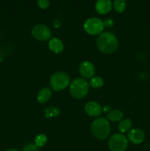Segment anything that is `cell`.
I'll return each instance as SVG.
<instances>
[{"label": "cell", "mask_w": 150, "mask_h": 151, "mask_svg": "<svg viewBox=\"0 0 150 151\" xmlns=\"http://www.w3.org/2000/svg\"><path fill=\"white\" fill-rule=\"evenodd\" d=\"M96 44L99 50L105 54L113 53L119 47L117 38L111 32L101 33L97 39Z\"/></svg>", "instance_id": "cell-1"}, {"label": "cell", "mask_w": 150, "mask_h": 151, "mask_svg": "<svg viewBox=\"0 0 150 151\" xmlns=\"http://www.w3.org/2000/svg\"><path fill=\"white\" fill-rule=\"evenodd\" d=\"M49 49L56 54L62 52L63 50V44L60 39L56 38H51L49 42Z\"/></svg>", "instance_id": "cell-12"}, {"label": "cell", "mask_w": 150, "mask_h": 151, "mask_svg": "<svg viewBox=\"0 0 150 151\" xmlns=\"http://www.w3.org/2000/svg\"><path fill=\"white\" fill-rule=\"evenodd\" d=\"M32 35L38 41H46L49 39L51 32L49 28L44 24H37L32 28Z\"/></svg>", "instance_id": "cell-7"}, {"label": "cell", "mask_w": 150, "mask_h": 151, "mask_svg": "<svg viewBox=\"0 0 150 151\" xmlns=\"http://www.w3.org/2000/svg\"><path fill=\"white\" fill-rule=\"evenodd\" d=\"M104 23L98 18H91L85 21L84 29L90 35H99L104 29Z\"/></svg>", "instance_id": "cell-6"}, {"label": "cell", "mask_w": 150, "mask_h": 151, "mask_svg": "<svg viewBox=\"0 0 150 151\" xmlns=\"http://www.w3.org/2000/svg\"><path fill=\"white\" fill-rule=\"evenodd\" d=\"M6 151H19V150H16V149H9V150H7Z\"/></svg>", "instance_id": "cell-23"}, {"label": "cell", "mask_w": 150, "mask_h": 151, "mask_svg": "<svg viewBox=\"0 0 150 151\" xmlns=\"http://www.w3.org/2000/svg\"><path fill=\"white\" fill-rule=\"evenodd\" d=\"M110 106H105V107L104 108V109H103V110H104V111H105V112H108V111H110Z\"/></svg>", "instance_id": "cell-22"}, {"label": "cell", "mask_w": 150, "mask_h": 151, "mask_svg": "<svg viewBox=\"0 0 150 151\" xmlns=\"http://www.w3.org/2000/svg\"><path fill=\"white\" fill-rule=\"evenodd\" d=\"M70 83V78L66 73L63 72H55L50 78V86L54 91L65 89Z\"/></svg>", "instance_id": "cell-4"}, {"label": "cell", "mask_w": 150, "mask_h": 151, "mask_svg": "<svg viewBox=\"0 0 150 151\" xmlns=\"http://www.w3.org/2000/svg\"><path fill=\"white\" fill-rule=\"evenodd\" d=\"M89 89V85L85 80L76 78L70 85V93L74 98L82 99L87 95Z\"/></svg>", "instance_id": "cell-3"}, {"label": "cell", "mask_w": 150, "mask_h": 151, "mask_svg": "<svg viewBox=\"0 0 150 151\" xmlns=\"http://www.w3.org/2000/svg\"><path fill=\"white\" fill-rule=\"evenodd\" d=\"M89 83L90 86H91V87H93L94 88H99L104 85V81H103L102 78H100V77L96 76L94 77L93 78H91Z\"/></svg>", "instance_id": "cell-17"}, {"label": "cell", "mask_w": 150, "mask_h": 151, "mask_svg": "<svg viewBox=\"0 0 150 151\" xmlns=\"http://www.w3.org/2000/svg\"><path fill=\"white\" fill-rule=\"evenodd\" d=\"M85 111L90 116L96 117L99 116L102 112L101 106L96 102H89L85 106Z\"/></svg>", "instance_id": "cell-9"}, {"label": "cell", "mask_w": 150, "mask_h": 151, "mask_svg": "<svg viewBox=\"0 0 150 151\" xmlns=\"http://www.w3.org/2000/svg\"><path fill=\"white\" fill-rule=\"evenodd\" d=\"M79 71L80 75L85 78H91L95 73V67L94 64L89 61H85L79 66Z\"/></svg>", "instance_id": "cell-8"}, {"label": "cell", "mask_w": 150, "mask_h": 151, "mask_svg": "<svg viewBox=\"0 0 150 151\" xmlns=\"http://www.w3.org/2000/svg\"><path fill=\"white\" fill-rule=\"evenodd\" d=\"M51 96V91L49 88H44L38 92L37 99L40 103H44L48 101Z\"/></svg>", "instance_id": "cell-13"}, {"label": "cell", "mask_w": 150, "mask_h": 151, "mask_svg": "<svg viewBox=\"0 0 150 151\" xmlns=\"http://www.w3.org/2000/svg\"><path fill=\"white\" fill-rule=\"evenodd\" d=\"M113 7L116 11L118 13H122L125 10L126 7V0H115Z\"/></svg>", "instance_id": "cell-16"}, {"label": "cell", "mask_w": 150, "mask_h": 151, "mask_svg": "<svg viewBox=\"0 0 150 151\" xmlns=\"http://www.w3.org/2000/svg\"><path fill=\"white\" fill-rule=\"evenodd\" d=\"M132 121L130 120L129 119H125L124 120H122L121 122L119 123V128L121 132L122 133H125L127 132L128 131L131 129L132 128Z\"/></svg>", "instance_id": "cell-15"}, {"label": "cell", "mask_w": 150, "mask_h": 151, "mask_svg": "<svg viewBox=\"0 0 150 151\" xmlns=\"http://www.w3.org/2000/svg\"><path fill=\"white\" fill-rule=\"evenodd\" d=\"M108 146L110 151H125L127 148L128 140L123 134H114L110 137Z\"/></svg>", "instance_id": "cell-5"}, {"label": "cell", "mask_w": 150, "mask_h": 151, "mask_svg": "<svg viewBox=\"0 0 150 151\" xmlns=\"http://www.w3.org/2000/svg\"><path fill=\"white\" fill-rule=\"evenodd\" d=\"M38 4L41 9H46L49 5V0H38Z\"/></svg>", "instance_id": "cell-19"}, {"label": "cell", "mask_w": 150, "mask_h": 151, "mask_svg": "<svg viewBox=\"0 0 150 151\" xmlns=\"http://www.w3.org/2000/svg\"><path fill=\"white\" fill-rule=\"evenodd\" d=\"M123 116L124 114L122 111L119 110H114L109 112L107 117L109 120L112 121V122H118L123 118Z\"/></svg>", "instance_id": "cell-14"}, {"label": "cell", "mask_w": 150, "mask_h": 151, "mask_svg": "<svg viewBox=\"0 0 150 151\" xmlns=\"http://www.w3.org/2000/svg\"><path fill=\"white\" fill-rule=\"evenodd\" d=\"M91 132L99 139H106L110 133V126L108 121L103 117L95 119L91 124Z\"/></svg>", "instance_id": "cell-2"}, {"label": "cell", "mask_w": 150, "mask_h": 151, "mask_svg": "<svg viewBox=\"0 0 150 151\" xmlns=\"http://www.w3.org/2000/svg\"><path fill=\"white\" fill-rule=\"evenodd\" d=\"M23 151H38V147L35 144H29L24 147Z\"/></svg>", "instance_id": "cell-20"}, {"label": "cell", "mask_w": 150, "mask_h": 151, "mask_svg": "<svg viewBox=\"0 0 150 151\" xmlns=\"http://www.w3.org/2000/svg\"><path fill=\"white\" fill-rule=\"evenodd\" d=\"M145 135L143 131L138 128L132 129L128 133V139L132 143L135 145L140 144L144 141Z\"/></svg>", "instance_id": "cell-10"}, {"label": "cell", "mask_w": 150, "mask_h": 151, "mask_svg": "<svg viewBox=\"0 0 150 151\" xmlns=\"http://www.w3.org/2000/svg\"><path fill=\"white\" fill-rule=\"evenodd\" d=\"M112 1L110 0H97L95 9L99 14H106L112 9Z\"/></svg>", "instance_id": "cell-11"}, {"label": "cell", "mask_w": 150, "mask_h": 151, "mask_svg": "<svg viewBox=\"0 0 150 151\" xmlns=\"http://www.w3.org/2000/svg\"><path fill=\"white\" fill-rule=\"evenodd\" d=\"M47 142V137L44 134H39L35 137V145L38 147H43L46 145Z\"/></svg>", "instance_id": "cell-18"}, {"label": "cell", "mask_w": 150, "mask_h": 151, "mask_svg": "<svg viewBox=\"0 0 150 151\" xmlns=\"http://www.w3.org/2000/svg\"><path fill=\"white\" fill-rule=\"evenodd\" d=\"M103 23H104V26L112 27L113 24V19H106V20L104 21Z\"/></svg>", "instance_id": "cell-21"}]
</instances>
